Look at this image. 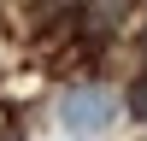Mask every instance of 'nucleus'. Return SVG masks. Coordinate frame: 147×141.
<instances>
[{
	"instance_id": "obj_1",
	"label": "nucleus",
	"mask_w": 147,
	"mask_h": 141,
	"mask_svg": "<svg viewBox=\"0 0 147 141\" xmlns=\"http://www.w3.org/2000/svg\"><path fill=\"white\" fill-rule=\"evenodd\" d=\"M112 117H118V94L100 88V82H82V88L59 94V124L71 135H100V129H112Z\"/></svg>"
},
{
	"instance_id": "obj_2",
	"label": "nucleus",
	"mask_w": 147,
	"mask_h": 141,
	"mask_svg": "<svg viewBox=\"0 0 147 141\" xmlns=\"http://www.w3.org/2000/svg\"><path fill=\"white\" fill-rule=\"evenodd\" d=\"M129 112H136V117H141V124H147V77L136 82V88H129Z\"/></svg>"
},
{
	"instance_id": "obj_3",
	"label": "nucleus",
	"mask_w": 147,
	"mask_h": 141,
	"mask_svg": "<svg viewBox=\"0 0 147 141\" xmlns=\"http://www.w3.org/2000/svg\"><path fill=\"white\" fill-rule=\"evenodd\" d=\"M141 53H147V35H141Z\"/></svg>"
}]
</instances>
